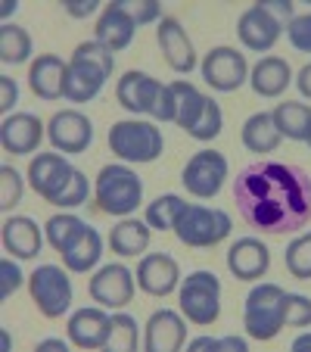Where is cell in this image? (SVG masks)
<instances>
[{
  "label": "cell",
  "mask_w": 311,
  "mask_h": 352,
  "mask_svg": "<svg viewBox=\"0 0 311 352\" xmlns=\"http://www.w3.org/2000/svg\"><path fill=\"white\" fill-rule=\"evenodd\" d=\"M93 203L106 215H128L143 203V181L128 166H103L93 181Z\"/></svg>",
  "instance_id": "cell-3"
},
{
  "label": "cell",
  "mask_w": 311,
  "mask_h": 352,
  "mask_svg": "<svg viewBox=\"0 0 311 352\" xmlns=\"http://www.w3.org/2000/svg\"><path fill=\"white\" fill-rule=\"evenodd\" d=\"M290 81H292V69L280 56H262L249 72V87L258 97H268V100L280 97L290 87Z\"/></svg>",
  "instance_id": "cell-25"
},
{
  "label": "cell",
  "mask_w": 311,
  "mask_h": 352,
  "mask_svg": "<svg viewBox=\"0 0 311 352\" xmlns=\"http://www.w3.org/2000/svg\"><path fill=\"white\" fill-rule=\"evenodd\" d=\"M28 56H32V34L16 22H3L0 25V60L7 66H19V63H28Z\"/></svg>",
  "instance_id": "cell-31"
},
{
  "label": "cell",
  "mask_w": 311,
  "mask_h": 352,
  "mask_svg": "<svg viewBox=\"0 0 311 352\" xmlns=\"http://www.w3.org/2000/svg\"><path fill=\"white\" fill-rule=\"evenodd\" d=\"M69 343H72V340L50 337V340H41V343H38V349H60V352H66V349H69Z\"/></svg>",
  "instance_id": "cell-49"
},
{
  "label": "cell",
  "mask_w": 311,
  "mask_h": 352,
  "mask_svg": "<svg viewBox=\"0 0 311 352\" xmlns=\"http://www.w3.org/2000/svg\"><path fill=\"white\" fill-rule=\"evenodd\" d=\"M66 69L69 63H62L56 54H41L38 60L28 66V87L34 91V97L54 103L66 91Z\"/></svg>",
  "instance_id": "cell-24"
},
{
  "label": "cell",
  "mask_w": 311,
  "mask_h": 352,
  "mask_svg": "<svg viewBox=\"0 0 311 352\" xmlns=\"http://www.w3.org/2000/svg\"><path fill=\"white\" fill-rule=\"evenodd\" d=\"M233 203L249 228L284 237L311 221V175L277 160L249 162L233 178Z\"/></svg>",
  "instance_id": "cell-1"
},
{
  "label": "cell",
  "mask_w": 311,
  "mask_h": 352,
  "mask_svg": "<svg viewBox=\"0 0 311 352\" xmlns=\"http://www.w3.org/2000/svg\"><path fill=\"white\" fill-rule=\"evenodd\" d=\"M41 246H44V228L28 215H10L3 221V250L13 259H38Z\"/></svg>",
  "instance_id": "cell-23"
},
{
  "label": "cell",
  "mask_w": 311,
  "mask_h": 352,
  "mask_svg": "<svg viewBox=\"0 0 311 352\" xmlns=\"http://www.w3.org/2000/svg\"><path fill=\"white\" fill-rule=\"evenodd\" d=\"M284 299L286 290L280 284H271V280H262L249 290L243 302V327L252 340L258 343H268L274 340L280 331H284Z\"/></svg>",
  "instance_id": "cell-4"
},
{
  "label": "cell",
  "mask_w": 311,
  "mask_h": 352,
  "mask_svg": "<svg viewBox=\"0 0 311 352\" xmlns=\"http://www.w3.org/2000/svg\"><path fill=\"white\" fill-rule=\"evenodd\" d=\"M240 140H243V146L249 150V153L265 156V153H274V150H277L280 140H284V134L277 131L271 113H252L249 119L243 122Z\"/></svg>",
  "instance_id": "cell-27"
},
{
  "label": "cell",
  "mask_w": 311,
  "mask_h": 352,
  "mask_svg": "<svg viewBox=\"0 0 311 352\" xmlns=\"http://www.w3.org/2000/svg\"><path fill=\"white\" fill-rule=\"evenodd\" d=\"M62 7H66V13L72 19H87V16H93L100 10V0H66Z\"/></svg>",
  "instance_id": "cell-46"
},
{
  "label": "cell",
  "mask_w": 311,
  "mask_h": 352,
  "mask_svg": "<svg viewBox=\"0 0 311 352\" xmlns=\"http://www.w3.org/2000/svg\"><path fill=\"white\" fill-rule=\"evenodd\" d=\"M159 87H162V81H156L146 72L131 69V72H125L119 78V85H115V100H119V107L128 109L134 119H137V116H150L152 103L159 97Z\"/></svg>",
  "instance_id": "cell-20"
},
{
  "label": "cell",
  "mask_w": 311,
  "mask_h": 352,
  "mask_svg": "<svg viewBox=\"0 0 311 352\" xmlns=\"http://www.w3.org/2000/svg\"><path fill=\"white\" fill-rule=\"evenodd\" d=\"M292 349H311V333H302V337L292 340Z\"/></svg>",
  "instance_id": "cell-51"
},
{
  "label": "cell",
  "mask_w": 311,
  "mask_h": 352,
  "mask_svg": "<svg viewBox=\"0 0 311 352\" xmlns=\"http://www.w3.org/2000/svg\"><path fill=\"white\" fill-rule=\"evenodd\" d=\"M227 175H231V166H227V156L218 153V150H199L187 160L184 172H181V184L187 187V193L199 199H212L221 193Z\"/></svg>",
  "instance_id": "cell-9"
},
{
  "label": "cell",
  "mask_w": 311,
  "mask_h": 352,
  "mask_svg": "<svg viewBox=\"0 0 311 352\" xmlns=\"http://www.w3.org/2000/svg\"><path fill=\"white\" fill-rule=\"evenodd\" d=\"M181 315L196 327H212L221 315V280L215 272H190L178 287Z\"/></svg>",
  "instance_id": "cell-6"
},
{
  "label": "cell",
  "mask_w": 311,
  "mask_h": 352,
  "mask_svg": "<svg viewBox=\"0 0 311 352\" xmlns=\"http://www.w3.org/2000/svg\"><path fill=\"white\" fill-rule=\"evenodd\" d=\"M134 284H137V278H134V272L128 265H119V262H109V265H103L97 274L91 278V299L97 302V306L103 309H125L128 302L134 299Z\"/></svg>",
  "instance_id": "cell-12"
},
{
  "label": "cell",
  "mask_w": 311,
  "mask_h": 352,
  "mask_svg": "<svg viewBox=\"0 0 311 352\" xmlns=\"http://www.w3.org/2000/svg\"><path fill=\"white\" fill-rule=\"evenodd\" d=\"M44 140V122L32 113H13L0 122V146L13 156L34 153Z\"/></svg>",
  "instance_id": "cell-18"
},
{
  "label": "cell",
  "mask_w": 311,
  "mask_h": 352,
  "mask_svg": "<svg viewBox=\"0 0 311 352\" xmlns=\"http://www.w3.org/2000/svg\"><path fill=\"white\" fill-rule=\"evenodd\" d=\"M199 69H203L205 85L221 94H231L249 81V63H246V56L240 54L237 47H227V44L212 47Z\"/></svg>",
  "instance_id": "cell-10"
},
{
  "label": "cell",
  "mask_w": 311,
  "mask_h": 352,
  "mask_svg": "<svg viewBox=\"0 0 311 352\" xmlns=\"http://www.w3.org/2000/svg\"><path fill=\"white\" fill-rule=\"evenodd\" d=\"M119 7L131 16L140 25H150V22H162V7L159 0H119Z\"/></svg>",
  "instance_id": "cell-40"
},
{
  "label": "cell",
  "mask_w": 311,
  "mask_h": 352,
  "mask_svg": "<svg viewBox=\"0 0 311 352\" xmlns=\"http://www.w3.org/2000/svg\"><path fill=\"white\" fill-rule=\"evenodd\" d=\"M66 333H69V340H72V346H78V349H103V346H109L113 315L103 306L75 309V312L69 315Z\"/></svg>",
  "instance_id": "cell-13"
},
{
  "label": "cell",
  "mask_w": 311,
  "mask_h": 352,
  "mask_svg": "<svg viewBox=\"0 0 311 352\" xmlns=\"http://www.w3.org/2000/svg\"><path fill=\"white\" fill-rule=\"evenodd\" d=\"M174 116H178V107H174V91H172V85H162L159 87V97H156V103H152L150 119L174 122Z\"/></svg>",
  "instance_id": "cell-42"
},
{
  "label": "cell",
  "mask_w": 311,
  "mask_h": 352,
  "mask_svg": "<svg viewBox=\"0 0 311 352\" xmlns=\"http://www.w3.org/2000/svg\"><path fill=\"white\" fill-rule=\"evenodd\" d=\"M308 146H311V144H308Z\"/></svg>",
  "instance_id": "cell-53"
},
{
  "label": "cell",
  "mask_w": 311,
  "mask_h": 352,
  "mask_svg": "<svg viewBox=\"0 0 311 352\" xmlns=\"http://www.w3.org/2000/svg\"><path fill=\"white\" fill-rule=\"evenodd\" d=\"M187 343V321L174 309L152 312L143 324V349L146 352H178Z\"/></svg>",
  "instance_id": "cell-16"
},
{
  "label": "cell",
  "mask_w": 311,
  "mask_h": 352,
  "mask_svg": "<svg viewBox=\"0 0 311 352\" xmlns=\"http://www.w3.org/2000/svg\"><path fill=\"white\" fill-rule=\"evenodd\" d=\"M227 268L237 280H262L271 268V250L258 237H240L227 250Z\"/></svg>",
  "instance_id": "cell-19"
},
{
  "label": "cell",
  "mask_w": 311,
  "mask_h": 352,
  "mask_svg": "<svg viewBox=\"0 0 311 352\" xmlns=\"http://www.w3.org/2000/svg\"><path fill=\"white\" fill-rule=\"evenodd\" d=\"M296 87H299V94H302V97H308V100H311V63H308V66L299 69V75H296Z\"/></svg>",
  "instance_id": "cell-48"
},
{
  "label": "cell",
  "mask_w": 311,
  "mask_h": 352,
  "mask_svg": "<svg viewBox=\"0 0 311 352\" xmlns=\"http://www.w3.org/2000/svg\"><path fill=\"white\" fill-rule=\"evenodd\" d=\"M286 272L296 280H311V234H299L284 253Z\"/></svg>",
  "instance_id": "cell-35"
},
{
  "label": "cell",
  "mask_w": 311,
  "mask_h": 352,
  "mask_svg": "<svg viewBox=\"0 0 311 352\" xmlns=\"http://www.w3.org/2000/svg\"><path fill=\"white\" fill-rule=\"evenodd\" d=\"M87 199H91V181L81 168H75L69 175V181L62 184V190L50 199V206H60V209H75V206H84Z\"/></svg>",
  "instance_id": "cell-36"
},
{
  "label": "cell",
  "mask_w": 311,
  "mask_h": 352,
  "mask_svg": "<svg viewBox=\"0 0 311 352\" xmlns=\"http://www.w3.org/2000/svg\"><path fill=\"white\" fill-rule=\"evenodd\" d=\"M231 215L224 209H209V206H187L184 215L174 225V234L184 246L193 250H209V246H218L221 240L231 237Z\"/></svg>",
  "instance_id": "cell-8"
},
{
  "label": "cell",
  "mask_w": 311,
  "mask_h": 352,
  "mask_svg": "<svg viewBox=\"0 0 311 352\" xmlns=\"http://www.w3.org/2000/svg\"><path fill=\"white\" fill-rule=\"evenodd\" d=\"M60 256H62V265L72 274H87L100 262V256H103V237H100L97 228L87 225L84 231L72 240V246Z\"/></svg>",
  "instance_id": "cell-28"
},
{
  "label": "cell",
  "mask_w": 311,
  "mask_h": 352,
  "mask_svg": "<svg viewBox=\"0 0 311 352\" xmlns=\"http://www.w3.org/2000/svg\"><path fill=\"white\" fill-rule=\"evenodd\" d=\"M19 103V85L10 75H0V109L3 116H13V107Z\"/></svg>",
  "instance_id": "cell-44"
},
{
  "label": "cell",
  "mask_w": 311,
  "mask_h": 352,
  "mask_svg": "<svg viewBox=\"0 0 311 352\" xmlns=\"http://www.w3.org/2000/svg\"><path fill=\"white\" fill-rule=\"evenodd\" d=\"M134 34H137V22L119 7V0L106 3L97 19V28H93V41L100 47H106L109 54H122L131 47Z\"/></svg>",
  "instance_id": "cell-21"
},
{
  "label": "cell",
  "mask_w": 311,
  "mask_h": 352,
  "mask_svg": "<svg viewBox=\"0 0 311 352\" xmlns=\"http://www.w3.org/2000/svg\"><path fill=\"white\" fill-rule=\"evenodd\" d=\"M22 193H25V181L16 172L13 166H0V209L10 212L22 203Z\"/></svg>",
  "instance_id": "cell-38"
},
{
  "label": "cell",
  "mask_w": 311,
  "mask_h": 352,
  "mask_svg": "<svg viewBox=\"0 0 311 352\" xmlns=\"http://www.w3.org/2000/svg\"><path fill=\"white\" fill-rule=\"evenodd\" d=\"M286 34H290V44L302 54H311V13H302L286 25Z\"/></svg>",
  "instance_id": "cell-41"
},
{
  "label": "cell",
  "mask_w": 311,
  "mask_h": 352,
  "mask_svg": "<svg viewBox=\"0 0 311 352\" xmlns=\"http://www.w3.org/2000/svg\"><path fill=\"white\" fill-rule=\"evenodd\" d=\"M274 125L286 140H299V144H311V107L305 103H277L271 109Z\"/></svg>",
  "instance_id": "cell-29"
},
{
  "label": "cell",
  "mask_w": 311,
  "mask_h": 352,
  "mask_svg": "<svg viewBox=\"0 0 311 352\" xmlns=\"http://www.w3.org/2000/svg\"><path fill=\"white\" fill-rule=\"evenodd\" d=\"M22 287V272L13 259L0 262V299H10Z\"/></svg>",
  "instance_id": "cell-43"
},
{
  "label": "cell",
  "mask_w": 311,
  "mask_h": 352,
  "mask_svg": "<svg viewBox=\"0 0 311 352\" xmlns=\"http://www.w3.org/2000/svg\"><path fill=\"white\" fill-rule=\"evenodd\" d=\"M115 72V54H109L106 47H100L97 41H84L75 47L72 60L66 69V91L62 97L69 103H91L100 97L106 78Z\"/></svg>",
  "instance_id": "cell-2"
},
{
  "label": "cell",
  "mask_w": 311,
  "mask_h": 352,
  "mask_svg": "<svg viewBox=\"0 0 311 352\" xmlns=\"http://www.w3.org/2000/svg\"><path fill=\"white\" fill-rule=\"evenodd\" d=\"M190 349H212V352H218V340H215V337H196V340H190Z\"/></svg>",
  "instance_id": "cell-50"
},
{
  "label": "cell",
  "mask_w": 311,
  "mask_h": 352,
  "mask_svg": "<svg viewBox=\"0 0 311 352\" xmlns=\"http://www.w3.org/2000/svg\"><path fill=\"white\" fill-rule=\"evenodd\" d=\"M246 349H249V343L243 337H233V333L218 340V352H246Z\"/></svg>",
  "instance_id": "cell-47"
},
{
  "label": "cell",
  "mask_w": 311,
  "mask_h": 352,
  "mask_svg": "<svg viewBox=\"0 0 311 352\" xmlns=\"http://www.w3.org/2000/svg\"><path fill=\"white\" fill-rule=\"evenodd\" d=\"M47 138H50L56 153L62 156L87 153V146L93 144V122L78 109H62L47 122Z\"/></svg>",
  "instance_id": "cell-11"
},
{
  "label": "cell",
  "mask_w": 311,
  "mask_h": 352,
  "mask_svg": "<svg viewBox=\"0 0 311 352\" xmlns=\"http://www.w3.org/2000/svg\"><path fill=\"white\" fill-rule=\"evenodd\" d=\"M187 206H190V203H184L178 193H159V197L146 206L143 221L152 231H174V225H178V219L184 215Z\"/></svg>",
  "instance_id": "cell-30"
},
{
  "label": "cell",
  "mask_w": 311,
  "mask_h": 352,
  "mask_svg": "<svg viewBox=\"0 0 311 352\" xmlns=\"http://www.w3.org/2000/svg\"><path fill=\"white\" fill-rule=\"evenodd\" d=\"M284 324L286 327H311V296L286 293L284 299Z\"/></svg>",
  "instance_id": "cell-39"
},
{
  "label": "cell",
  "mask_w": 311,
  "mask_h": 352,
  "mask_svg": "<svg viewBox=\"0 0 311 352\" xmlns=\"http://www.w3.org/2000/svg\"><path fill=\"white\" fill-rule=\"evenodd\" d=\"M181 265L172 253H146L137 265V287L146 296L165 299L181 287Z\"/></svg>",
  "instance_id": "cell-14"
},
{
  "label": "cell",
  "mask_w": 311,
  "mask_h": 352,
  "mask_svg": "<svg viewBox=\"0 0 311 352\" xmlns=\"http://www.w3.org/2000/svg\"><path fill=\"white\" fill-rule=\"evenodd\" d=\"M75 172V166L60 153H38L28 166V184L38 197H44L47 203L62 190V184L69 181V175Z\"/></svg>",
  "instance_id": "cell-22"
},
{
  "label": "cell",
  "mask_w": 311,
  "mask_h": 352,
  "mask_svg": "<svg viewBox=\"0 0 311 352\" xmlns=\"http://www.w3.org/2000/svg\"><path fill=\"white\" fill-rule=\"evenodd\" d=\"M84 228H87L84 219H78V215H72V212H62V215H54V219H47L44 237H47V243L54 246L56 253H66L69 246H72V240L78 237Z\"/></svg>",
  "instance_id": "cell-33"
},
{
  "label": "cell",
  "mask_w": 311,
  "mask_h": 352,
  "mask_svg": "<svg viewBox=\"0 0 311 352\" xmlns=\"http://www.w3.org/2000/svg\"><path fill=\"white\" fill-rule=\"evenodd\" d=\"M140 343L137 333V318H131L128 312H115L113 315V333H109V349L115 352H134Z\"/></svg>",
  "instance_id": "cell-37"
},
{
  "label": "cell",
  "mask_w": 311,
  "mask_h": 352,
  "mask_svg": "<svg viewBox=\"0 0 311 352\" xmlns=\"http://www.w3.org/2000/svg\"><path fill=\"white\" fill-rule=\"evenodd\" d=\"M16 10H19V3H16V0H3V10H0V13H3V19H10Z\"/></svg>",
  "instance_id": "cell-52"
},
{
  "label": "cell",
  "mask_w": 311,
  "mask_h": 352,
  "mask_svg": "<svg viewBox=\"0 0 311 352\" xmlns=\"http://www.w3.org/2000/svg\"><path fill=\"white\" fill-rule=\"evenodd\" d=\"M280 32H284V25H280L262 3H252L237 19V34H240V41H243V47L252 50V54H268L280 41Z\"/></svg>",
  "instance_id": "cell-15"
},
{
  "label": "cell",
  "mask_w": 311,
  "mask_h": 352,
  "mask_svg": "<svg viewBox=\"0 0 311 352\" xmlns=\"http://www.w3.org/2000/svg\"><path fill=\"white\" fill-rule=\"evenodd\" d=\"M258 3H262V7H265L268 13H271L284 28L290 25L292 19H296V7H292L290 0H258Z\"/></svg>",
  "instance_id": "cell-45"
},
{
  "label": "cell",
  "mask_w": 311,
  "mask_h": 352,
  "mask_svg": "<svg viewBox=\"0 0 311 352\" xmlns=\"http://www.w3.org/2000/svg\"><path fill=\"white\" fill-rule=\"evenodd\" d=\"M109 150L119 156L122 162H156L165 150V138L152 122L143 119H122L113 122L109 128Z\"/></svg>",
  "instance_id": "cell-5"
},
{
  "label": "cell",
  "mask_w": 311,
  "mask_h": 352,
  "mask_svg": "<svg viewBox=\"0 0 311 352\" xmlns=\"http://www.w3.org/2000/svg\"><path fill=\"white\" fill-rule=\"evenodd\" d=\"M172 91H174V107H178V116H174V122H178L184 131H190V125L196 122V116L203 113L205 94H199L196 85H190L187 78L172 81Z\"/></svg>",
  "instance_id": "cell-32"
},
{
  "label": "cell",
  "mask_w": 311,
  "mask_h": 352,
  "mask_svg": "<svg viewBox=\"0 0 311 352\" xmlns=\"http://www.w3.org/2000/svg\"><path fill=\"white\" fill-rule=\"evenodd\" d=\"M221 128H224V113H221L218 100L205 97L203 113L196 116V122L190 125V131H187V134H190L193 140H215L221 134Z\"/></svg>",
  "instance_id": "cell-34"
},
{
  "label": "cell",
  "mask_w": 311,
  "mask_h": 352,
  "mask_svg": "<svg viewBox=\"0 0 311 352\" xmlns=\"http://www.w3.org/2000/svg\"><path fill=\"white\" fill-rule=\"evenodd\" d=\"M156 41H159V50H162V56H165V63L178 75H190L193 69H196L193 41L187 38L184 25H181L174 16H162L159 28H156Z\"/></svg>",
  "instance_id": "cell-17"
},
{
  "label": "cell",
  "mask_w": 311,
  "mask_h": 352,
  "mask_svg": "<svg viewBox=\"0 0 311 352\" xmlns=\"http://www.w3.org/2000/svg\"><path fill=\"white\" fill-rule=\"evenodd\" d=\"M150 237H152V228L146 225V221L122 219L119 225L109 231V246H113V253L122 256V259H134V256L150 250Z\"/></svg>",
  "instance_id": "cell-26"
},
{
  "label": "cell",
  "mask_w": 311,
  "mask_h": 352,
  "mask_svg": "<svg viewBox=\"0 0 311 352\" xmlns=\"http://www.w3.org/2000/svg\"><path fill=\"white\" fill-rule=\"evenodd\" d=\"M28 290H32V302L38 306V312L44 318L56 321L72 309V278H69V268L60 265H38L28 274Z\"/></svg>",
  "instance_id": "cell-7"
}]
</instances>
